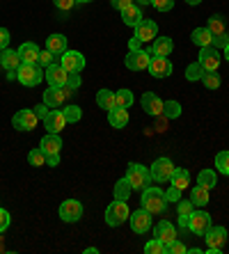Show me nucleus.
Wrapping results in <instances>:
<instances>
[{
	"mask_svg": "<svg viewBox=\"0 0 229 254\" xmlns=\"http://www.w3.org/2000/svg\"><path fill=\"white\" fill-rule=\"evenodd\" d=\"M167 206V199H165V192L160 188H145L142 190V208L149 211L152 215H158V213L165 211Z\"/></svg>",
	"mask_w": 229,
	"mask_h": 254,
	"instance_id": "nucleus-1",
	"label": "nucleus"
},
{
	"mask_svg": "<svg viewBox=\"0 0 229 254\" xmlns=\"http://www.w3.org/2000/svg\"><path fill=\"white\" fill-rule=\"evenodd\" d=\"M126 179L133 190H145L152 186V172L145 165H138V163H131L129 170H126Z\"/></svg>",
	"mask_w": 229,
	"mask_h": 254,
	"instance_id": "nucleus-2",
	"label": "nucleus"
},
{
	"mask_svg": "<svg viewBox=\"0 0 229 254\" xmlns=\"http://www.w3.org/2000/svg\"><path fill=\"white\" fill-rule=\"evenodd\" d=\"M41 69L44 66H39V64H23L21 62V66L16 69V80L21 85H25V87H35V85L41 83V78L46 76Z\"/></svg>",
	"mask_w": 229,
	"mask_h": 254,
	"instance_id": "nucleus-3",
	"label": "nucleus"
},
{
	"mask_svg": "<svg viewBox=\"0 0 229 254\" xmlns=\"http://www.w3.org/2000/svg\"><path fill=\"white\" fill-rule=\"evenodd\" d=\"M129 218H131L129 204H126V201H122V199H115L110 206L106 208V222L110 227H119L122 222H126Z\"/></svg>",
	"mask_w": 229,
	"mask_h": 254,
	"instance_id": "nucleus-4",
	"label": "nucleus"
},
{
	"mask_svg": "<svg viewBox=\"0 0 229 254\" xmlns=\"http://www.w3.org/2000/svg\"><path fill=\"white\" fill-rule=\"evenodd\" d=\"M206 238V252L209 254H220L225 248V241H227V229L225 227H213L204 234Z\"/></svg>",
	"mask_w": 229,
	"mask_h": 254,
	"instance_id": "nucleus-5",
	"label": "nucleus"
},
{
	"mask_svg": "<svg viewBox=\"0 0 229 254\" xmlns=\"http://www.w3.org/2000/svg\"><path fill=\"white\" fill-rule=\"evenodd\" d=\"M74 94V89L69 87V85H62V87H51L48 85V89L44 92V103H46L48 108H60L62 103H67V99Z\"/></svg>",
	"mask_w": 229,
	"mask_h": 254,
	"instance_id": "nucleus-6",
	"label": "nucleus"
},
{
	"mask_svg": "<svg viewBox=\"0 0 229 254\" xmlns=\"http://www.w3.org/2000/svg\"><path fill=\"white\" fill-rule=\"evenodd\" d=\"M149 60H152V53L138 48V51H129V55H126V60H124V64H126L129 71H145L149 66Z\"/></svg>",
	"mask_w": 229,
	"mask_h": 254,
	"instance_id": "nucleus-7",
	"label": "nucleus"
},
{
	"mask_svg": "<svg viewBox=\"0 0 229 254\" xmlns=\"http://www.w3.org/2000/svg\"><path fill=\"white\" fill-rule=\"evenodd\" d=\"M60 64L65 66L69 73H80L85 69V55L78 53V51H65L60 55Z\"/></svg>",
	"mask_w": 229,
	"mask_h": 254,
	"instance_id": "nucleus-8",
	"label": "nucleus"
},
{
	"mask_svg": "<svg viewBox=\"0 0 229 254\" xmlns=\"http://www.w3.org/2000/svg\"><path fill=\"white\" fill-rule=\"evenodd\" d=\"M188 225H190V231H193V234L204 236L206 231L211 229V215L206 211H193L188 215Z\"/></svg>",
	"mask_w": 229,
	"mask_h": 254,
	"instance_id": "nucleus-9",
	"label": "nucleus"
},
{
	"mask_svg": "<svg viewBox=\"0 0 229 254\" xmlns=\"http://www.w3.org/2000/svg\"><path fill=\"white\" fill-rule=\"evenodd\" d=\"M60 218L65 222H78L82 218V204L78 199H67L60 204Z\"/></svg>",
	"mask_w": 229,
	"mask_h": 254,
	"instance_id": "nucleus-10",
	"label": "nucleus"
},
{
	"mask_svg": "<svg viewBox=\"0 0 229 254\" xmlns=\"http://www.w3.org/2000/svg\"><path fill=\"white\" fill-rule=\"evenodd\" d=\"M147 71L152 73L153 78H167L174 71V66H172V62L167 58H160V55H153L152 60H149V66Z\"/></svg>",
	"mask_w": 229,
	"mask_h": 254,
	"instance_id": "nucleus-11",
	"label": "nucleus"
},
{
	"mask_svg": "<svg viewBox=\"0 0 229 254\" xmlns=\"http://www.w3.org/2000/svg\"><path fill=\"white\" fill-rule=\"evenodd\" d=\"M131 229L135 231V234H147L149 229H152V213L145 211V208H140V211H133L131 213Z\"/></svg>",
	"mask_w": 229,
	"mask_h": 254,
	"instance_id": "nucleus-12",
	"label": "nucleus"
},
{
	"mask_svg": "<svg viewBox=\"0 0 229 254\" xmlns=\"http://www.w3.org/2000/svg\"><path fill=\"white\" fill-rule=\"evenodd\" d=\"M37 122H39V117H37L35 110H18L12 117V126L16 130H32L37 126Z\"/></svg>",
	"mask_w": 229,
	"mask_h": 254,
	"instance_id": "nucleus-13",
	"label": "nucleus"
},
{
	"mask_svg": "<svg viewBox=\"0 0 229 254\" xmlns=\"http://www.w3.org/2000/svg\"><path fill=\"white\" fill-rule=\"evenodd\" d=\"M197 62L204 66V71H218V66H220V53H218V48H213V46L200 48Z\"/></svg>",
	"mask_w": 229,
	"mask_h": 254,
	"instance_id": "nucleus-14",
	"label": "nucleus"
},
{
	"mask_svg": "<svg viewBox=\"0 0 229 254\" xmlns=\"http://www.w3.org/2000/svg\"><path fill=\"white\" fill-rule=\"evenodd\" d=\"M44 78L48 80V85H51V87H62V85H67L69 71L60 64V62H55V64L46 66V76H44Z\"/></svg>",
	"mask_w": 229,
	"mask_h": 254,
	"instance_id": "nucleus-15",
	"label": "nucleus"
},
{
	"mask_svg": "<svg viewBox=\"0 0 229 254\" xmlns=\"http://www.w3.org/2000/svg\"><path fill=\"white\" fill-rule=\"evenodd\" d=\"M152 179L153 181H170L172 179V172H174V165H172L170 158H158L156 163L152 165Z\"/></svg>",
	"mask_w": 229,
	"mask_h": 254,
	"instance_id": "nucleus-16",
	"label": "nucleus"
},
{
	"mask_svg": "<svg viewBox=\"0 0 229 254\" xmlns=\"http://www.w3.org/2000/svg\"><path fill=\"white\" fill-rule=\"evenodd\" d=\"M135 37H138L142 44H145V42H153V39L158 37V25L153 23V21L142 18L140 23L135 25Z\"/></svg>",
	"mask_w": 229,
	"mask_h": 254,
	"instance_id": "nucleus-17",
	"label": "nucleus"
},
{
	"mask_svg": "<svg viewBox=\"0 0 229 254\" xmlns=\"http://www.w3.org/2000/svg\"><path fill=\"white\" fill-rule=\"evenodd\" d=\"M153 236L158 238V241L165 243V248H170L172 243L176 241V229L172 222H167V220H163V222H158L156 225V229H153Z\"/></svg>",
	"mask_w": 229,
	"mask_h": 254,
	"instance_id": "nucleus-18",
	"label": "nucleus"
},
{
	"mask_svg": "<svg viewBox=\"0 0 229 254\" xmlns=\"http://www.w3.org/2000/svg\"><path fill=\"white\" fill-rule=\"evenodd\" d=\"M44 126H46L48 133H60V130L67 126V119L62 115V110H51V113L44 117Z\"/></svg>",
	"mask_w": 229,
	"mask_h": 254,
	"instance_id": "nucleus-19",
	"label": "nucleus"
},
{
	"mask_svg": "<svg viewBox=\"0 0 229 254\" xmlns=\"http://www.w3.org/2000/svg\"><path fill=\"white\" fill-rule=\"evenodd\" d=\"M18 58H21V62L23 64H37V60H39V46L32 42H25L18 46Z\"/></svg>",
	"mask_w": 229,
	"mask_h": 254,
	"instance_id": "nucleus-20",
	"label": "nucleus"
},
{
	"mask_svg": "<svg viewBox=\"0 0 229 254\" xmlns=\"http://www.w3.org/2000/svg\"><path fill=\"white\" fill-rule=\"evenodd\" d=\"M163 103L165 101H160L156 94H152V92H147V94H142V108H145V113L147 115H163Z\"/></svg>",
	"mask_w": 229,
	"mask_h": 254,
	"instance_id": "nucleus-21",
	"label": "nucleus"
},
{
	"mask_svg": "<svg viewBox=\"0 0 229 254\" xmlns=\"http://www.w3.org/2000/svg\"><path fill=\"white\" fill-rule=\"evenodd\" d=\"M39 149H41V151H44L46 156H51V154H60V149H62V140H60L58 133H48V135L41 137Z\"/></svg>",
	"mask_w": 229,
	"mask_h": 254,
	"instance_id": "nucleus-22",
	"label": "nucleus"
},
{
	"mask_svg": "<svg viewBox=\"0 0 229 254\" xmlns=\"http://www.w3.org/2000/svg\"><path fill=\"white\" fill-rule=\"evenodd\" d=\"M174 51V42L170 37H156L152 42V55H160V58H167V55Z\"/></svg>",
	"mask_w": 229,
	"mask_h": 254,
	"instance_id": "nucleus-23",
	"label": "nucleus"
},
{
	"mask_svg": "<svg viewBox=\"0 0 229 254\" xmlns=\"http://www.w3.org/2000/svg\"><path fill=\"white\" fill-rule=\"evenodd\" d=\"M46 48L51 51V53H55L60 58V55L65 53V51H69V44H67V37L65 35H51V37H46Z\"/></svg>",
	"mask_w": 229,
	"mask_h": 254,
	"instance_id": "nucleus-24",
	"label": "nucleus"
},
{
	"mask_svg": "<svg viewBox=\"0 0 229 254\" xmlns=\"http://www.w3.org/2000/svg\"><path fill=\"white\" fill-rule=\"evenodd\" d=\"M108 122H110L112 128H124V126L129 124L126 108H112V110H108Z\"/></svg>",
	"mask_w": 229,
	"mask_h": 254,
	"instance_id": "nucleus-25",
	"label": "nucleus"
},
{
	"mask_svg": "<svg viewBox=\"0 0 229 254\" xmlns=\"http://www.w3.org/2000/svg\"><path fill=\"white\" fill-rule=\"evenodd\" d=\"M122 21L126 25H131V28H135V25L142 21V9L138 5H131V7H126V9H122Z\"/></svg>",
	"mask_w": 229,
	"mask_h": 254,
	"instance_id": "nucleus-26",
	"label": "nucleus"
},
{
	"mask_svg": "<svg viewBox=\"0 0 229 254\" xmlns=\"http://www.w3.org/2000/svg\"><path fill=\"white\" fill-rule=\"evenodd\" d=\"M0 64L5 66V71H16L18 66H21V58H18L16 51L5 48V51H2V60H0Z\"/></svg>",
	"mask_w": 229,
	"mask_h": 254,
	"instance_id": "nucleus-27",
	"label": "nucleus"
},
{
	"mask_svg": "<svg viewBox=\"0 0 229 254\" xmlns=\"http://www.w3.org/2000/svg\"><path fill=\"white\" fill-rule=\"evenodd\" d=\"M170 184L176 186L179 190H186L190 184V174L188 170H183V167H174V172H172V179H170Z\"/></svg>",
	"mask_w": 229,
	"mask_h": 254,
	"instance_id": "nucleus-28",
	"label": "nucleus"
},
{
	"mask_svg": "<svg viewBox=\"0 0 229 254\" xmlns=\"http://www.w3.org/2000/svg\"><path fill=\"white\" fill-rule=\"evenodd\" d=\"M190 39H193V44H197L200 48L211 46V42H213V37H211V32H209V28H195L193 35H190Z\"/></svg>",
	"mask_w": 229,
	"mask_h": 254,
	"instance_id": "nucleus-29",
	"label": "nucleus"
},
{
	"mask_svg": "<svg viewBox=\"0 0 229 254\" xmlns=\"http://www.w3.org/2000/svg\"><path fill=\"white\" fill-rule=\"evenodd\" d=\"M206 28H209L211 37H223V35H227V30H225V18L220 16V14H213V16L209 18Z\"/></svg>",
	"mask_w": 229,
	"mask_h": 254,
	"instance_id": "nucleus-30",
	"label": "nucleus"
},
{
	"mask_svg": "<svg viewBox=\"0 0 229 254\" xmlns=\"http://www.w3.org/2000/svg\"><path fill=\"white\" fill-rule=\"evenodd\" d=\"M190 201H193L195 206H206V204H209V188L197 184L190 190Z\"/></svg>",
	"mask_w": 229,
	"mask_h": 254,
	"instance_id": "nucleus-31",
	"label": "nucleus"
},
{
	"mask_svg": "<svg viewBox=\"0 0 229 254\" xmlns=\"http://www.w3.org/2000/svg\"><path fill=\"white\" fill-rule=\"evenodd\" d=\"M131 192H133V188H131V184H129V179H119L117 184H115V199L129 201Z\"/></svg>",
	"mask_w": 229,
	"mask_h": 254,
	"instance_id": "nucleus-32",
	"label": "nucleus"
},
{
	"mask_svg": "<svg viewBox=\"0 0 229 254\" xmlns=\"http://www.w3.org/2000/svg\"><path fill=\"white\" fill-rule=\"evenodd\" d=\"M133 106V92L131 89H119V92H115V108H129Z\"/></svg>",
	"mask_w": 229,
	"mask_h": 254,
	"instance_id": "nucleus-33",
	"label": "nucleus"
},
{
	"mask_svg": "<svg viewBox=\"0 0 229 254\" xmlns=\"http://www.w3.org/2000/svg\"><path fill=\"white\" fill-rule=\"evenodd\" d=\"M96 103H99V108H103V110H112V108H115V92L101 89L99 94H96Z\"/></svg>",
	"mask_w": 229,
	"mask_h": 254,
	"instance_id": "nucleus-34",
	"label": "nucleus"
},
{
	"mask_svg": "<svg viewBox=\"0 0 229 254\" xmlns=\"http://www.w3.org/2000/svg\"><path fill=\"white\" fill-rule=\"evenodd\" d=\"M197 184L200 186H204V188H216V184H218V177H216V172L213 170H202L200 174H197Z\"/></svg>",
	"mask_w": 229,
	"mask_h": 254,
	"instance_id": "nucleus-35",
	"label": "nucleus"
},
{
	"mask_svg": "<svg viewBox=\"0 0 229 254\" xmlns=\"http://www.w3.org/2000/svg\"><path fill=\"white\" fill-rule=\"evenodd\" d=\"M163 117L165 119L181 117V103H179V101H165L163 103Z\"/></svg>",
	"mask_w": 229,
	"mask_h": 254,
	"instance_id": "nucleus-36",
	"label": "nucleus"
},
{
	"mask_svg": "<svg viewBox=\"0 0 229 254\" xmlns=\"http://www.w3.org/2000/svg\"><path fill=\"white\" fill-rule=\"evenodd\" d=\"M145 252H147V254H167V248H165L163 241H158V238L153 236L152 241L145 245Z\"/></svg>",
	"mask_w": 229,
	"mask_h": 254,
	"instance_id": "nucleus-37",
	"label": "nucleus"
},
{
	"mask_svg": "<svg viewBox=\"0 0 229 254\" xmlns=\"http://www.w3.org/2000/svg\"><path fill=\"white\" fill-rule=\"evenodd\" d=\"M216 170L225 177H229V151H220L216 156Z\"/></svg>",
	"mask_w": 229,
	"mask_h": 254,
	"instance_id": "nucleus-38",
	"label": "nucleus"
},
{
	"mask_svg": "<svg viewBox=\"0 0 229 254\" xmlns=\"http://www.w3.org/2000/svg\"><path fill=\"white\" fill-rule=\"evenodd\" d=\"M62 115H65L67 124H78V119L82 117V110L78 106H67L65 110H62Z\"/></svg>",
	"mask_w": 229,
	"mask_h": 254,
	"instance_id": "nucleus-39",
	"label": "nucleus"
},
{
	"mask_svg": "<svg viewBox=\"0 0 229 254\" xmlns=\"http://www.w3.org/2000/svg\"><path fill=\"white\" fill-rule=\"evenodd\" d=\"M202 83H204L206 89H218V87H220V76H218L216 71H204Z\"/></svg>",
	"mask_w": 229,
	"mask_h": 254,
	"instance_id": "nucleus-40",
	"label": "nucleus"
},
{
	"mask_svg": "<svg viewBox=\"0 0 229 254\" xmlns=\"http://www.w3.org/2000/svg\"><path fill=\"white\" fill-rule=\"evenodd\" d=\"M202 76H204V66L200 62H193V64L186 66V78L188 80H202Z\"/></svg>",
	"mask_w": 229,
	"mask_h": 254,
	"instance_id": "nucleus-41",
	"label": "nucleus"
},
{
	"mask_svg": "<svg viewBox=\"0 0 229 254\" xmlns=\"http://www.w3.org/2000/svg\"><path fill=\"white\" fill-rule=\"evenodd\" d=\"M28 163L32 167H41V165H46V154L41 151V149H32L28 154Z\"/></svg>",
	"mask_w": 229,
	"mask_h": 254,
	"instance_id": "nucleus-42",
	"label": "nucleus"
},
{
	"mask_svg": "<svg viewBox=\"0 0 229 254\" xmlns=\"http://www.w3.org/2000/svg\"><path fill=\"white\" fill-rule=\"evenodd\" d=\"M55 60H58V55L55 53H51V51H39V60H37V64L39 66H44V69H46V66H51V64H55Z\"/></svg>",
	"mask_w": 229,
	"mask_h": 254,
	"instance_id": "nucleus-43",
	"label": "nucleus"
},
{
	"mask_svg": "<svg viewBox=\"0 0 229 254\" xmlns=\"http://www.w3.org/2000/svg\"><path fill=\"white\" fill-rule=\"evenodd\" d=\"M195 211V204L193 201H176V213H179V215H190V213Z\"/></svg>",
	"mask_w": 229,
	"mask_h": 254,
	"instance_id": "nucleus-44",
	"label": "nucleus"
},
{
	"mask_svg": "<svg viewBox=\"0 0 229 254\" xmlns=\"http://www.w3.org/2000/svg\"><path fill=\"white\" fill-rule=\"evenodd\" d=\"M152 5L156 7L158 12H170L172 7H174V0H153Z\"/></svg>",
	"mask_w": 229,
	"mask_h": 254,
	"instance_id": "nucleus-45",
	"label": "nucleus"
},
{
	"mask_svg": "<svg viewBox=\"0 0 229 254\" xmlns=\"http://www.w3.org/2000/svg\"><path fill=\"white\" fill-rule=\"evenodd\" d=\"M186 252H188V248H186V245H183L179 238H176L170 248H167V254H186Z\"/></svg>",
	"mask_w": 229,
	"mask_h": 254,
	"instance_id": "nucleus-46",
	"label": "nucleus"
},
{
	"mask_svg": "<svg viewBox=\"0 0 229 254\" xmlns=\"http://www.w3.org/2000/svg\"><path fill=\"white\" fill-rule=\"evenodd\" d=\"M165 199L167 201H179L181 199V190L176 188V186H170V188L165 190Z\"/></svg>",
	"mask_w": 229,
	"mask_h": 254,
	"instance_id": "nucleus-47",
	"label": "nucleus"
},
{
	"mask_svg": "<svg viewBox=\"0 0 229 254\" xmlns=\"http://www.w3.org/2000/svg\"><path fill=\"white\" fill-rule=\"evenodd\" d=\"M53 5L58 7L60 12H69V9H74L76 0H53Z\"/></svg>",
	"mask_w": 229,
	"mask_h": 254,
	"instance_id": "nucleus-48",
	"label": "nucleus"
},
{
	"mask_svg": "<svg viewBox=\"0 0 229 254\" xmlns=\"http://www.w3.org/2000/svg\"><path fill=\"white\" fill-rule=\"evenodd\" d=\"M9 222H12L9 213H7L5 208H0V234H5V229L9 227Z\"/></svg>",
	"mask_w": 229,
	"mask_h": 254,
	"instance_id": "nucleus-49",
	"label": "nucleus"
},
{
	"mask_svg": "<svg viewBox=\"0 0 229 254\" xmlns=\"http://www.w3.org/2000/svg\"><path fill=\"white\" fill-rule=\"evenodd\" d=\"M80 83H82V80H80V73H69V78H67V85H69L74 92L80 87Z\"/></svg>",
	"mask_w": 229,
	"mask_h": 254,
	"instance_id": "nucleus-50",
	"label": "nucleus"
},
{
	"mask_svg": "<svg viewBox=\"0 0 229 254\" xmlns=\"http://www.w3.org/2000/svg\"><path fill=\"white\" fill-rule=\"evenodd\" d=\"M9 39H12V37H9V30H7V28H0V48H2V51L7 48Z\"/></svg>",
	"mask_w": 229,
	"mask_h": 254,
	"instance_id": "nucleus-51",
	"label": "nucleus"
},
{
	"mask_svg": "<svg viewBox=\"0 0 229 254\" xmlns=\"http://www.w3.org/2000/svg\"><path fill=\"white\" fill-rule=\"evenodd\" d=\"M110 2H112V7H115V9H119V12L133 5V0H110Z\"/></svg>",
	"mask_w": 229,
	"mask_h": 254,
	"instance_id": "nucleus-52",
	"label": "nucleus"
},
{
	"mask_svg": "<svg viewBox=\"0 0 229 254\" xmlns=\"http://www.w3.org/2000/svg\"><path fill=\"white\" fill-rule=\"evenodd\" d=\"M35 113H37V117H41V119H44L48 113H51V110H48V106H46V103H39V106L35 108Z\"/></svg>",
	"mask_w": 229,
	"mask_h": 254,
	"instance_id": "nucleus-53",
	"label": "nucleus"
},
{
	"mask_svg": "<svg viewBox=\"0 0 229 254\" xmlns=\"http://www.w3.org/2000/svg\"><path fill=\"white\" fill-rule=\"evenodd\" d=\"M46 165H51V167L60 165V154H51V156H46Z\"/></svg>",
	"mask_w": 229,
	"mask_h": 254,
	"instance_id": "nucleus-54",
	"label": "nucleus"
},
{
	"mask_svg": "<svg viewBox=\"0 0 229 254\" xmlns=\"http://www.w3.org/2000/svg\"><path fill=\"white\" fill-rule=\"evenodd\" d=\"M140 46H142V42L138 39V37H131L129 39V51H138Z\"/></svg>",
	"mask_w": 229,
	"mask_h": 254,
	"instance_id": "nucleus-55",
	"label": "nucleus"
},
{
	"mask_svg": "<svg viewBox=\"0 0 229 254\" xmlns=\"http://www.w3.org/2000/svg\"><path fill=\"white\" fill-rule=\"evenodd\" d=\"M179 227H181L183 231H188L190 225H188V215H179Z\"/></svg>",
	"mask_w": 229,
	"mask_h": 254,
	"instance_id": "nucleus-56",
	"label": "nucleus"
},
{
	"mask_svg": "<svg viewBox=\"0 0 229 254\" xmlns=\"http://www.w3.org/2000/svg\"><path fill=\"white\" fill-rule=\"evenodd\" d=\"M7 78H9V80H16V71H7Z\"/></svg>",
	"mask_w": 229,
	"mask_h": 254,
	"instance_id": "nucleus-57",
	"label": "nucleus"
},
{
	"mask_svg": "<svg viewBox=\"0 0 229 254\" xmlns=\"http://www.w3.org/2000/svg\"><path fill=\"white\" fill-rule=\"evenodd\" d=\"M153 0H138V5H152Z\"/></svg>",
	"mask_w": 229,
	"mask_h": 254,
	"instance_id": "nucleus-58",
	"label": "nucleus"
},
{
	"mask_svg": "<svg viewBox=\"0 0 229 254\" xmlns=\"http://www.w3.org/2000/svg\"><path fill=\"white\" fill-rule=\"evenodd\" d=\"M225 60H227V62H229V44H227V46H225Z\"/></svg>",
	"mask_w": 229,
	"mask_h": 254,
	"instance_id": "nucleus-59",
	"label": "nucleus"
},
{
	"mask_svg": "<svg viewBox=\"0 0 229 254\" xmlns=\"http://www.w3.org/2000/svg\"><path fill=\"white\" fill-rule=\"evenodd\" d=\"M186 2H188V5H200L202 0H186Z\"/></svg>",
	"mask_w": 229,
	"mask_h": 254,
	"instance_id": "nucleus-60",
	"label": "nucleus"
},
{
	"mask_svg": "<svg viewBox=\"0 0 229 254\" xmlns=\"http://www.w3.org/2000/svg\"><path fill=\"white\" fill-rule=\"evenodd\" d=\"M76 2H92V0H76Z\"/></svg>",
	"mask_w": 229,
	"mask_h": 254,
	"instance_id": "nucleus-61",
	"label": "nucleus"
},
{
	"mask_svg": "<svg viewBox=\"0 0 229 254\" xmlns=\"http://www.w3.org/2000/svg\"><path fill=\"white\" fill-rule=\"evenodd\" d=\"M0 60H2V48H0Z\"/></svg>",
	"mask_w": 229,
	"mask_h": 254,
	"instance_id": "nucleus-62",
	"label": "nucleus"
}]
</instances>
